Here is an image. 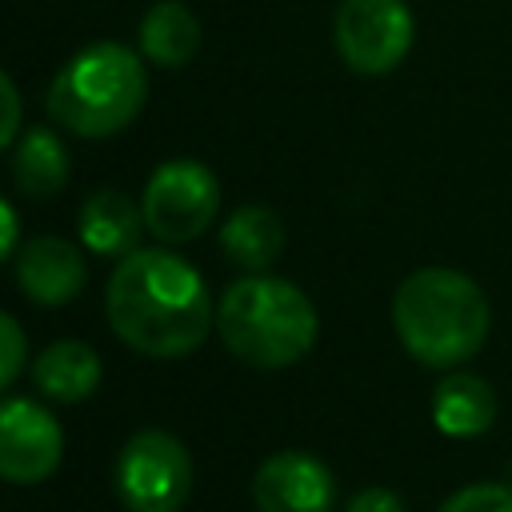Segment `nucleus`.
I'll use <instances>...</instances> for the list:
<instances>
[{
  "mask_svg": "<svg viewBox=\"0 0 512 512\" xmlns=\"http://www.w3.org/2000/svg\"><path fill=\"white\" fill-rule=\"evenodd\" d=\"M104 312L132 352L156 360L188 356L216 324L204 276L164 248H136L120 256L104 288Z\"/></svg>",
  "mask_w": 512,
  "mask_h": 512,
  "instance_id": "nucleus-1",
  "label": "nucleus"
},
{
  "mask_svg": "<svg viewBox=\"0 0 512 512\" xmlns=\"http://www.w3.org/2000/svg\"><path fill=\"white\" fill-rule=\"evenodd\" d=\"M392 324L412 360L456 368L488 340L492 308L472 276L456 268H416L392 296Z\"/></svg>",
  "mask_w": 512,
  "mask_h": 512,
  "instance_id": "nucleus-2",
  "label": "nucleus"
},
{
  "mask_svg": "<svg viewBox=\"0 0 512 512\" xmlns=\"http://www.w3.org/2000/svg\"><path fill=\"white\" fill-rule=\"evenodd\" d=\"M224 348L252 368H288L304 360L320 336V316L292 280L248 272L224 288L216 304Z\"/></svg>",
  "mask_w": 512,
  "mask_h": 512,
  "instance_id": "nucleus-3",
  "label": "nucleus"
},
{
  "mask_svg": "<svg viewBox=\"0 0 512 512\" xmlns=\"http://www.w3.org/2000/svg\"><path fill=\"white\" fill-rule=\"evenodd\" d=\"M144 100H148L144 60L116 40H96L84 44L76 56H68L64 68L52 76L48 116L72 136L100 140L128 128L140 116Z\"/></svg>",
  "mask_w": 512,
  "mask_h": 512,
  "instance_id": "nucleus-4",
  "label": "nucleus"
},
{
  "mask_svg": "<svg viewBox=\"0 0 512 512\" xmlns=\"http://www.w3.org/2000/svg\"><path fill=\"white\" fill-rule=\"evenodd\" d=\"M144 224L160 244H188L208 232L220 212V180L208 164L176 156L164 160L140 196Z\"/></svg>",
  "mask_w": 512,
  "mask_h": 512,
  "instance_id": "nucleus-5",
  "label": "nucleus"
},
{
  "mask_svg": "<svg viewBox=\"0 0 512 512\" xmlns=\"http://www.w3.org/2000/svg\"><path fill=\"white\" fill-rule=\"evenodd\" d=\"M192 492V456L164 432H136L116 456V496L128 512H180Z\"/></svg>",
  "mask_w": 512,
  "mask_h": 512,
  "instance_id": "nucleus-6",
  "label": "nucleus"
},
{
  "mask_svg": "<svg viewBox=\"0 0 512 512\" xmlns=\"http://www.w3.org/2000/svg\"><path fill=\"white\" fill-rule=\"evenodd\" d=\"M416 24L404 0H340L332 16V40L340 60L360 76L392 72L412 48Z\"/></svg>",
  "mask_w": 512,
  "mask_h": 512,
  "instance_id": "nucleus-7",
  "label": "nucleus"
},
{
  "mask_svg": "<svg viewBox=\"0 0 512 512\" xmlns=\"http://www.w3.org/2000/svg\"><path fill=\"white\" fill-rule=\"evenodd\" d=\"M64 460V428L32 396H8L0 408V472L8 484H40Z\"/></svg>",
  "mask_w": 512,
  "mask_h": 512,
  "instance_id": "nucleus-8",
  "label": "nucleus"
},
{
  "mask_svg": "<svg viewBox=\"0 0 512 512\" xmlns=\"http://www.w3.org/2000/svg\"><path fill=\"white\" fill-rule=\"evenodd\" d=\"M256 512H336V476L332 468L304 452H272L252 476Z\"/></svg>",
  "mask_w": 512,
  "mask_h": 512,
  "instance_id": "nucleus-9",
  "label": "nucleus"
},
{
  "mask_svg": "<svg viewBox=\"0 0 512 512\" xmlns=\"http://www.w3.org/2000/svg\"><path fill=\"white\" fill-rule=\"evenodd\" d=\"M16 284L32 304H68L88 284V264L64 236H36L16 256Z\"/></svg>",
  "mask_w": 512,
  "mask_h": 512,
  "instance_id": "nucleus-10",
  "label": "nucleus"
},
{
  "mask_svg": "<svg viewBox=\"0 0 512 512\" xmlns=\"http://www.w3.org/2000/svg\"><path fill=\"white\" fill-rule=\"evenodd\" d=\"M144 208L132 204L120 188H96L84 196L80 216H76V232L84 240L88 252L96 256H128L140 244L144 232Z\"/></svg>",
  "mask_w": 512,
  "mask_h": 512,
  "instance_id": "nucleus-11",
  "label": "nucleus"
},
{
  "mask_svg": "<svg viewBox=\"0 0 512 512\" xmlns=\"http://www.w3.org/2000/svg\"><path fill=\"white\" fill-rule=\"evenodd\" d=\"M492 420H496V392L484 376L452 372L432 388V424L444 436L468 440L488 432Z\"/></svg>",
  "mask_w": 512,
  "mask_h": 512,
  "instance_id": "nucleus-12",
  "label": "nucleus"
},
{
  "mask_svg": "<svg viewBox=\"0 0 512 512\" xmlns=\"http://www.w3.org/2000/svg\"><path fill=\"white\" fill-rule=\"evenodd\" d=\"M32 384L60 404L88 400L100 388V356L84 340H52L32 360Z\"/></svg>",
  "mask_w": 512,
  "mask_h": 512,
  "instance_id": "nucleus-13",
  "label": "nucleus"
},
{
  "mask_svg": "<svg viewBox=\"0 0 512 512\" xmlns=\"http://www.w3.org/2000/svg\"><path fill=\"white\" fill-rule=\"evenodd\" d=\"M220 248L244 272H264L284 252V220L268 204H240L220 228Z\"/></svg>",
  "mask_w": 512,
  "mask_h": 512,
  "instance_id": "nucleus-14",
  "label": "nucleus"
},
{
  "mask_svg": "<svg viewBox=\"0 0 512 512\" xmlns=\"http://www.w3.org/2000/svg\"><path fill=\"white\" fill-rule=\"evenodd\" d=\"M140 52H144V60H152L160 68H184L200 52L196 16L176 0L152 4L140 20Z\"/></svg>",
  "mask_w": 512,
  "mask_h": 512,
  "instance_id": "nucleus-15",
  "label": "nucleus"
},
{
  "mask_svg": "<svg viewBox=\"0 0 512 512\" xmlns=\"http://www.w3.org/2000/svg\"><path fill=\"white\" fill-rule=\"evenodd\" d=\"M12 176L16 188L32 200H48L68 184V152L52 128H28L12 144Z\"/></svg>",
  "mask_w": 512,
  "mask_h": 512,
  "instance_id": "nucleus-16",
  "label": "nucleus"
},
{
  "mask_svg": "<svg viewBox=\"0 0 512 512\" xmlns=\"http://www.w3.org/2000/svg\"><path fill=\"white\" fill-rule=\"evenodd\" d=\"M436 512H512V484L484 480L452 492Z\"/></svg>",
  "mask_w": 512,
  "mask_h": 512,
  "instance_id": "nucleus-17",
  "label": "nucleus"
},
{
  "mask_svg": "<svg viewBox=\"0 0 512 512\" xmlns=\"http://www.w3.org/2000/svg\"><path fill=\"white\" fill-rule=\"evenodd\" d=\"M0 332H4V360H0V380L4 388L16 384L20 368H24V332H20V320L12 312L0 316Z\"/></svg>",
  "mask_w": 512,
  "mask_h": 512,
  "instance_id": "nucleus-18",
  "label": "nucleus"
},
{
  "mask_svg": "<svg viewBox=\"0 0 512 512\" xmlns=\"http://www.w3.org/2000/svg\"><path fill=\"white\" fill-rule=\"evenodd\" d=\"M344 512H404V500H400L392 488L372 484V488H360V492L348 500Z\"/></svg>",
  "mask_w": 512,
  "mask_h": 512,
  "instance_id": "nucleus-19",
  "label": "nucleus"
},
{
  "mask_svg": "<svg viewBox=\"0 0 512 512\" xmlns=\"http://www.w3.org/2000/svg\"><path fill=\"white\" fill-rule=\"evenodd\" d=\"M0 92H4V124H0V144L12 148L20 140V92H16V80L4 72L0 76Z\"/></svg>",
  "mask_w": 512,
  "mask_h": 512,
  "instance_id": "nucleus-20",
  "label": "nucleus"
},
{
  "mask_svg": "<svg viewBox=\"0 0 512 512\" xmlns=\"http://www.w3.org/2000/svg\"><path fill=\"white\" fill-rule=\"evenodd\" d=\"M0 216H4V256H16V228H20V220H16L12 200L0 204Z\"/></svg>",
  "mask_w": 512,
  "mask_h": 512,
  "instance_id": "nucleus-21",
  "label": "nucleus"
}]
</instances>
